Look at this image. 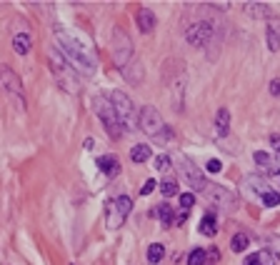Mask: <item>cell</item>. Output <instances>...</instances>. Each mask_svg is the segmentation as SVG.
Here are the masks:
<instances>
[{
    "instance_id": "6da1fadb",
    "label": "cell",
    "mask_w": 280,
    "mask_h": 265,
    "mask_svg": "<svg viewBox=\"0 0 280 265\" xmlns=\"http://www.w3.org/2000/svg\"><path fill=\"white\" fill-rule=\"evenodd\" d=\"M53 35H55V40H58V45H60V48H58L60 55H65L70 63L78 68L80 73H85V75H93V73H95L98 60H95L93 50L85 48V43H80L75 35H70L63 25H55V28H53Z\"/></svg>"
},
{
    "instance_id": "7a4b0ae2",
    "label": "cell",
    "mask_w": 280,
    "mask_h": 265,
    "mask_svg": "<svg viewBox=\"0 0 280 265\" xmlns=\"http://www.w3.org/2000/svg\"><path fill=\"white\" fill-rule=\"evenodd\" d=\"M183 163H185V180L195 188V190H200L205 198H210L215 205H220V208H235L238 205V198L233 195V193H228L225 188H220V185H215V183H208L203 175H195V168H193V163L188 160V158H183Z\"/></svg>"
},
{
    "instance_id": "3957f363",
    "label": "cell",
    "mask_w": 280,
    "mask_h": 265,
    "mask_svg": "<svg viewBox=\"0 0 280 265\" xmlns=\"http://www.w3.org/2000/svg\"><path fill=\"white\" fill-rule=\"evenodd\" d=\"M93 105H95V113H98V118L103 120V125H105L108 135L118 140V138L123 135V125H120V120H118V113H115V108H113L110 98L98 95V98L93 100Z\"/></svg>"
},
{
    "instance_id": "277c9868",
    "label": "cell",
    "mask_w": 280,
    "mask_h": 265,
    "mask_svg": "<svg viewBox=\"0 0 280 265\" xmlns=\"http://www.w3.org/2000/svg\"><path fill=\"white\" fill-rule=\"evenodd\" d=\"M110 103H113V108H115V113H118L120 125L128 128V130H135V128H138V115H135L133 100H130L125 93L115 90V93H110Z\"/></svg>"
},
{
    "instance_id": "5b68a950",
    "label": "cell",
    "mask_w": 280,
    "mask_h": 265,
    "mask_svg": "<svg viewBox=\"0 0 280 265\" xmlns=\"http://www.w3.org/2000/svg\"><path fill=\"white\" fill-rule=\"evenodd\" d=\"M130 208H133V200L128 195H118L115 200H110V205H108V228L118 230L125 223V218L130 215Z\"/></svg>"
},
{
    "instance_id": "8992f818",
    "label": "cell",
    "mask_w": 280,
    "mask_h": 265,
    "mask_svg": "<svg viewBox=\"0 0 280 265\" xmlns=\"http://www.w3.org/2000/svg\"><path fill=\"white\" fill-rule=\"evenodd\" d=\"M138 128L150 138H160V132L165 130V123H163V118H160V113L155 108L145 105L138 115Z\"/></svg>"
},
{
    "instance_id": "52a82bcc",
    "label": "cell",
    "mask_w": 280,
    "mask_h": 265,
    "mask_svg": "<svg viewBox=\"0 0 280 265\" xmlns=\"http://www.w3.org/2000/svg\"><path fill=\"white\" fill-rule=\"evenodd\" d=\"M113 55H115V63L120 68H125L130 63V55H133V43H130V38L118 28L115 33H113Z\"/></svg>"
},
{
    "instance_id": "ba28073f",
    "label": "cell",
    "mask_w": 280,
    "mask_h": 265,
    "mask_svg": "<svg viewBox=\"0 0 280 265\" xmlns=\"http://www.w3.org/2000/svg\"><path fill=\"white\" fill-rule=\"evenodd\" d=\"M48 60H50V70H53V73H55V78L65 85V90H68V93H75V80L68 75V63H65V58H63V55H58V48H50Z\"/></svg>"
},
{
    "instance_id": "9c48e42d",
    "label": "cell",
    "mask_w": 280,
    "mask_h": 265,
    "mask_svg": "<svg viewBox=\"0 0 280 265\" xmlns=\"http://www.w3.org/2000/svg\"><path fill=\"white\" fill-rule=\"evenodd\" d=\"M0 88H3L8 95L23 98V83H20V78H18L8 65H0Z\"/></svg>"
},
{
    "instance_id": "30bf717a",
    "label": "cell",
    "mask_w": 280,
    "mask_h": 265,
    "mask_svg": "<svg viewBox=\"0 0 280 265\" xmlns=\"http://www.w3.org/2000/svg\"><path fill=\"white\" fill-rule=\"evenodd\" d=\"M210 35H213L210 23H195V25H190V28H188V33H185L188 43H190V45H195V48L205 45V43L210 40Z\"/></svg>"
},
{
    "instance_id": "8fae6325",
    "label": "cell",
    "mask_w": 280,
    "mask_h": 265,
    "mask_svg": "<svg viewBox=\"0 0 280 265\" xmlns=\"http://www.w3.org/2000/svg\"><path fill=\"white\" fill-rule=\"evenodd\" d=\"M253 160L260 165V170H265V173H270V175H280V158H270L268 153H255L253 155Z\"/></svg>"
},
{
    "instance_id": "7c38bea8",
    "label": "cell",
    "mask_w": 280,
    "mask_h": 265,
    "mask_svg": "<svg viewBox=\"0 0 280 265\" xmlns=\"http://www.w3.org/2000/svg\"><path fill=\"white\" fill-rule=\"evenodd\" d=\"M265 40H268V48L275 53L280 50V18H270L268 20V28H265Z\"/></svg>"
},
{
    "instance_id": "4fadbf2b",
    "label": "cell",
    "mask_w": 280,
    "mask_h": 265,
    "mask_svg": "<svg viewBox=\"0 0 280 265\" xmlns=\"http://www.w3.org/2000/svg\"><path fill=\"white\" fill-rule=\"evenodd\" d=\"M98 168H100V173H105V175L113 178L120 170V163H118L115 155H103V158H98Z\"/></svg>"
},
{
    "instance_id": "5bb4252c",
    "label": "cell",
    "mask_w": 280,
    "mask_h": 265,
    "mask_svg": "<svg viewBox=\"0 0 280 265\" xmlns=\"http://www.w3.org/2000/svg\"><path fill=\"white\" fill-rule=\"evenodd\" d=\"M138 25L143 33H153V28H155V13L150 8H140L138 10Z\"/></svg>"
},
{
    "instance_id": "9a60e30c",
    "label": "cell",
    "mask_w": 280,
    "mask_h": 265,
    "mask_svg": "<svg viewBox=\"0 0 280 265\" xmlns=\"http://www.w3.org/2000/svg\"><path fill=\"white\" fill-rule=\"evenodd\" d=\"M245 265H275V255L270 250H258L245 258Z\"/></svg>"
},
{
    "instance_id": "2e32d148",
    "label": "cell",
    "mask_w": 280,
    "mask_h": 265,
    "mask_svg": "<svg viewBox=\"0 0 280 265\" xmlns=\"http://www.w3.org/2000/svg\"><path fill=\"white\" fill-rule=\"evenodd\" d=\"M215 128H218V135H220V138L228 135V130H230V113H228V108H220V110L215 113Z\"/></svg>"
},
{
    "instance_id": "e0dca14e",
    "label": "cell",
    "mask_w": 280,
    "mask_h": 265,
    "mask_svg": "<svg viewBox=\"0 0 280 265\" xmlns=\"http://www.w3.org/2000/svg\"><path fill=\"white\" fill-rule=\"evenodd\" d=\"M243 10H245L248 15H253V18H268V15L273 13L268 3H245Z\"/></svg>"
},
{
    "instance_id": "ac0fdd59",
    "label": "cell",
    "mask_w": 280,
    "mask_h": 265,
    "mask_svg": "<svg viewBox=\"0 0 280 265\" xmlns=\"http://www.w3.org/2000/svg\"><path fill=\"white\" fill-rule=\"evenodd\" d=\"M13 50H15L18 55H28V53H30V35H28V33H18V35L13 38Z\"/></svg>"
},
{
    "instance_id": "d6986e66",
    "label": "cell",
    "mask_w": 280,
    "mask_h": 265,
    "mask_svg": "<svg viewBox=\"0 0 280 265\" xmlns=\"http://www.w3.org/2000/svg\"><path fill=\"white\" fill-rule=\"evenodd\" d=\"M158 218H160V223L163 225H173L175 223V213H173V208L168 205V203H163V205H158Z\"/></svg>"
},
{
    "instance_id": "ffe728a7",
    "label": "cell",
    "mask_w": 280,
    "mask_h": 265,
    "mask_svg": "<svg viewBox=\"0 0 280 265\" xmlns=\"http://www.w3.org/2000/svg\"><path fill=\"white\" fill-rule=\"evenodd\" d=\"M148 158H150V145H145V143H140V145H135L130 150V160L133 163H145Z\"/></svg>"
},
{
    "instance_id": "44dd1931",
    "label": "cell",
    "mask_w": 280,
    "mask_h": 265,
    "mask_svg": "<svg viewBox=\"0 0 280 265\" xmlns=\"http://www.w3.org/2000/svg\"><path fill=\"white\" fill-rule=\"evenodd\" d=\"M200 233H203V235H208V238H213V235L218 233V223H215V215H205V218L200 220Z\"/></svg>"
},
{
    "instance_id": "7402d4cb",
    "label": "cell",
    "mask_w": 280,
    "mask_h": 265,
    "mask_svg": "<svg viewBox=\"0 0 280 265\" xmlns=\"http://www.w3.org/2000/svg\"><path fill=\"white\" fill-rule=\"evenodd\" d=\"M248 243H250V240H248L245 233H235L233 240H230V248H233L235 253H245V250H248Z\"/></svg>"
},
{
    "instance_id": "603a6c76",
    "label": "cell",
    "mask_w": 280,
    "mask_h": 265,
    "mask_svg": "<svg viewBox=\"0 0 280 265\" xmlns=\"http://www.w3.org/2000/svg\"><path fill=\"white\" fill-rule=\"evenodd\" d=\"M163 255H165V245H163V243H153V245L148 248V260H150V263H160Z\"/></svg>"
},
{
    "instance_id": "cb8c5ba5",
    "label": "cell",
    "mask_w": 280,
    "mask_h": 265,
    "mask_svg": "<svg viewBox=\"0 0 280 265\" xmlns=\"http://www.w3.org/2000/svg\"><path fill=\"white\" fill-rule=\"evenodd\" d=\"M245 185H253V190L260 193V195L268 193V183H265L263 178H258V175H248V178H245Z\"/></svg>"
},
{
    "instance_id": "d4e9b609",
    "label": "cell",
    "mask_w": 280,
    "mask_h": 265,
    "mask_svg": "<svg viewBox=\"0 0 280 265\" xmlns=\"http://www.w3.org/2000/svg\"><path fill=\"white\" fill-rule=\"evenodd\" d=\"M205 260H208L205 250H203V248H195V250L190 253V258H188V265H205Z\"/></svg>"
},
{
    "instance_id": "484cf974",
    "label": "cell",
    "mask_w": 280,
    "mask_h": 265,
    "mask_svg": "<svg viewBox=\"0 0 280 265\" xmlns=\"http://www.w3.org/2000/svg\"><path fill=\"white\" fill-rule=\"evenodd\" d=\"M263 205H265V208H275V205H280V195L273 193V190L263 193Z\"/></svg>"
},
{
    "instance_id": "4316f807",
    "label": "cell",
    "mask_w": 280,
    "mask_h": 265,
    "mask_svg": "<svg viewBox=\"0 0 280 265\" xmlns=\"http://www.w3.org/2000/svg\"><path fill=\"white\" fill-rule=\"evenodd\" d=\"M155 170H160V173L170 170V158H168V155H158V158H155Z\"/></svg>"
},
{
    "instance_id": "83f0119b",
    "label": "cell",
    "mask_w": 280,
    "mask_h": 265,
    "mask_svg": "<svg viewBox=\"0 0 280 265\" xmlns=\"http://www.w3.org/2000/svg\"><path fill=\"white\" fill-rule=\"evenodd\" d=\"M160 190H163V195H168V198H170V195H175V193H178V185H175L173 180H165V183H160Z\"/></svg>"
},
{
    "instance_id": "f1b7e54d",
    "label": "cell",
    "mask_w": 280,
    "mask_h": 265,
    "mask_svg": "<svg viewBox=\"0 0 280 265\" xmlns=\"http://www.w3.org/2000/svg\"><path fill=\"white\" fill-rule=\"evenodd\" d=\"M180 205H183L185 210L193 208V205H195V195H193V193H183V195H180Z\"/></svg>"
},
{
    "instance_id": "f546056e",
    "label": "cell",
    "mask_w": 280,
    "mask_h": 265,
    "mask_svg": "<svg viewBox=\"0 0 280 265\" xmlns=\"http://www.w3.org/2000/svg\"><path fill=\"white\" fill-rule=\"evenodd\" d=\"M155 188H158V185H155V180H145V185L140 188V195H150Z\"/></svg>"
},
{
    "instance_id": "4dcf8cb0",
    "label": "cell",
    "mask_w": 280,
    "mask_h": 265,
    "mask_svg": "<svg viewBox=\"0 0 280 265\" xmlns=\"http://www.w3.org/2000/svg\"><path fill=\"white\" fill-rule=\"evenodd\" d=\"M220 168H223L220 160H208V173H220Z\"/></svg>"
},
{
    "instance_id": "1f68e13d",
    "label": "cell",
    "mask_w": 280,
    "mask_h": 265,
    "mask_svg": "<svg viewBox=\"0 0 280 265\" xmlns=\"http://www.w3.org/2000/svg\"><path fill=\"white\" fill-rule=\"evenodd\" d=\"M270 95L280 98V80H278V78H275V80H270Z\"/></svg>"
},
{
    "instance_id": "d6a6232c",
    "label": "cell",
    "mask_w": 280,
    "mask_h": 265,
    "mask_svg": "<svg viewBox=\"0 0 280 265\" xmlns=\"http://www.w3.org/2000/svg\"><path fill=\"white\" fill-rule=\"evenodd\" d=\"M270 145L275 148V153H280V135L275 132V135H270Z\"/></svg>"
},
{
    "instance_id": "836d02e7",
    "label": "cell",
    "mask_w": 280,
    "mask_h": 265,
    "mask_svg": "<svg viewBox=\"0 0 280 265\" xmlns=\"http://www.w3.org/2000/svg\"><path fill=\"white\" fill-rule=\"evenodd\" d=\"M275 245H278V255H280V240H275Z\"/></svg>"
}]
</instances>
